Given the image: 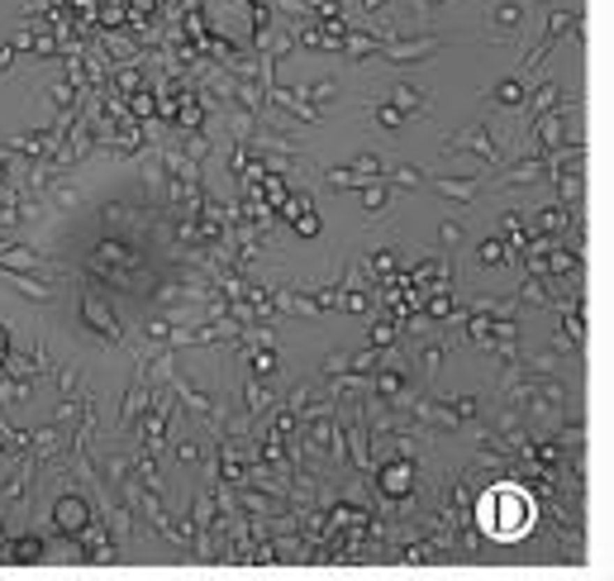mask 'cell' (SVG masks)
<instances>
[{
    "mask_svg": "<svg viewBox=\"0 0 614 581\" xmlns=\"http://www.w3.org/2000/svg\"><path fill=\"white\" fill-rule=\"evenodd\" d=\"M477 520H481V529H486L491 538L514 543V538H524V534L534 529V501H524L514 486H500L495 496H481Z\"/></svg>",
    "mask_w": 614,
    "mask_h": 581,
    "instance_id": "1",
    "label": "cell"
},
{
    "mask_svg": "<svg viewBox=\"0 0 614 581\" xmlns=\"http://www.w3.org/2000/svg\"><path fill=\"white\" fill-rule=\"evenodd\" d=\"M481 258H486V263H500V243H481Z\"/></svg>",
    "mask_w": 614,
    "mask_h": 581,
    "instance_id": "2",
    "label": "cell"
}]
</instances>
